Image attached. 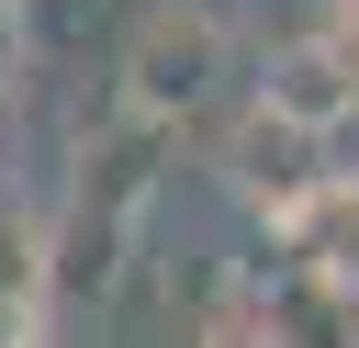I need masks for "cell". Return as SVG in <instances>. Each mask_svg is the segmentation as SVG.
<instances>
[{
	"mask_svg": "<svg viewBox=\"0 0 359 348\" xmlns=\"http://www.w3.org/2000/svg\"><path fill=\"white\" fill-rule=\"evenodd\" d=\"M168 157L180 135L101 101L67 146V191L45 213V303L56 314H101L135 292V269L157 258V202H168Z\"/></svg>",
	"mask_w": 359,
	"mask_h": 348,
	"instance_id": "1",
	"label": "cell"
},
{
	"mask_svg": "<svg viewBox=\"0 0 359 348\" xmlns=\"http://www.w3.org/2000/svg\"><path fill=\"white\" fill-rule=\"evenodd\" d=\"M224 67H236L224 22H213L202 0H157V11H135L123 56H112V101L146 112V123H168V135H191V123L224 101Z\"/></svg>",
	"mask_w": 359,
	"mask_h": 348,
	"instance_id": "2",
	"label": "cell"
},
{
	"mask_svg": "<svg viewBox=\"0 0 359 348\" xmlns=\"http://www.w3.org/2000/svg\"><path fill=\"white\" fill-rule=\"evenodd\" d=\"M236 281H247V314L269 348H359V269L280 247V258H236Z\"/></svg>",
	"mask_w": 359,
	"mask_h": 348,
	"instance_id": "3",
	"label": "cell"
},
{
	"mask_svg": "<svg viewBox=\"0 0 359 348\" xmlns=\"http://www.w3.org/2000/svg\"><path fill=\"white\" fill-rule=\"evenodd\" d=\"M224 191H236L269 236H292L303 202L325 191V135H292V123H269V112L247 101V123L224 135Z\"/></svg>",
	"mask_w": 359,
	"mask_h": 348,
	"instance_id": "4",
	"label": "cell"
},
{
	"mask_svg": "<svg viewBox=\"0 0 359 348\" xmlns=\"http://www.w3.org/2000/svg\"><path fill=\"white\" fill-rule=\"evenodd\" d=\"M258 112L292 123V135H337V123H348V67H337V34H325V22L258 45Z\"/></svg>",
	"mask_w": 359,
	"mask_h": 348,
	"instance_id": "5",
	"label": "cell"
},
{
	"mask_svg": "<svg viewBox=\"0 0 359 348\" xmlns=\"http://www.w3.org/2000/svg\"><path fill=\"white\" fill-rule=\"evenodd\" d=\"M56 303H45V213L0 191V348H45Z\"/></svg>",
	"mask_w": 359,
	"mask_h": 348,
	"instance_id": "6",
	"label": "cell"
},
{
	"mask_svg": "<svg viewBox=\"0 0 359 348\" xmlns=\"http://www.w3.org/2000/svg\"><path fill=\"white\" fill-rule=\"evenodd\" d=\"M34 45H45V34H34V0H0V112L22 101V67H34Z\"/></svg>",
	"mask_w": 359,
	"mask_h": 348,
	"instance_id": "7",
	"label": "cell"
},
{
	"mask_svg": "<svg viewBox=\"0 0 359 348\" xmlns=\"http://www.w3.org/2000/svg\"><path fill=\"white\" fill-rule=\"evenodd\" d=\"M325 34H337V67H348V123H359V0H337Z\"/></svg>",
	"mask_w": 359,
	"mask_h": 348,
	"instance_id": "8",
	"label": "cell"
}]
</instances>
